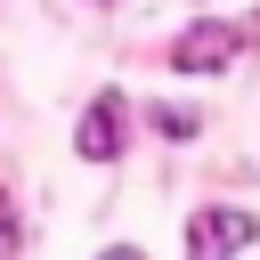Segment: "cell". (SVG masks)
Here are the masks:
<instances>
[{
    "label": "cell",
    "mask_w": 260,
    "mask_h": 260,
    "mask_svg": "<svg viewBox=\"0 0 260 260\" xmlns=\"http://www.w3.org/2000/svg\"><path fill=\"white\" fill-rule=\"evenodd\" d=\"M252 236H260L252 211H195L187 219V260H236Z\"/></svg>",
    "instance_id": "obj_1"
},
{
    "label": "cell",
    "mask_w": 260,
    "mask_h": 260,
    "mask_svg": "<svg viewBox=\"0 0 260 260\" xmlns=\"http://www.w3.org/2000/svg\"><path fill=\"white\" fill-rule=\"evenodd\" d=\"M244 57V24H187L179 32V73H219Z\"/></svg>",
    "instance_id": "obj_2"
},
{
    "label": "cell",
    "mask_w": 260,
    "mask_h": 260,
    "mask_svg": "<svg viewBox=\"0 0 260 260\" xmlns=\"http://www.w3.org/2000/svg\"><path fill=\"white\" fill-rule=\"evenodd\" d=\"M73 146H81L89 162H114V154H122V89H98V98H89V114H81Z\"/></svg>",
    "instance_id": "obj_3"
},
{
    "label": "cell",
    "mask_w": 260,
    "mask_h": 260,
    "mask_svg": "<svg viewBox=\"0 0 260 260\" xmlns=\"http://www.w3.org/2000/svg\"><path fill=\"white\" fill-rule=\"evenodd\" d=\"M154 130H162V138H195V114H179V106H162V114H154Z\"/></svg>",
    "instance_id": "obj_4"
},
{
    "label": "cell",
    "mask_w": 260,
    "mask_h": 260,
    "mask_svg": "<svg viewBox=\"0 0 260 260\" xmlns=\"http://www.w3.org/2000/svg\"><path fill=\"white\" fill-rule=\"evenodd\" d=\"M8 236H16V228H8V195H0V244H8Z\"/></svg>",
    "instance_id": "obj_5"
},
{
    "label": "cell",
    "mask_w": 260,
    "mask_h": 260,
    "mask_svg": "<svg viewBox=\"0 0 260 260\" xmlns=\"http://www.w3.org/2000/svg\"><path fill=\"white\" fill-rule=\"evenodd\" d=\"M98 260H138V252H98Z\"/></svg>",
    "instance_id": "obj_6"
}]
</instances>
